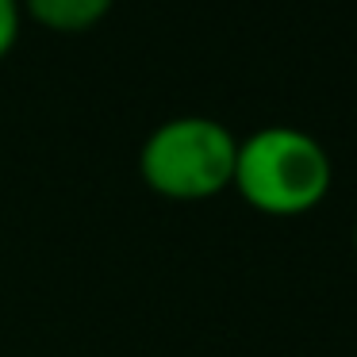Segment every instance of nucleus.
Here are the masks:
<instances>
[{
    "label": "nucleus",
    "instance_id": "f03ea898",
    "mask_svg": "<svg viewBox=\"0 0 357 357\" xmlns=\"http://www.w3.org/2000/svg\"><path fill=\"white\" fill-rule=\"evenodd\" d=\"M238 139L211 116H173L146 135L139 173L150 192L165 200H211L231 188Z\"/></svg>",
    "mask_w": 357,
    "mask_h": 357
},
{
    "label": "nucleus",
    "instance_id": "39448f33",
    "mask_svg": "<svg viewBox=\"0 0 357 357\" xmlns=\"http://www.w3.org/2000/svg\"><path fill=\"white\" fill-rule=\"evenodd\" d=\"M354 254H357V227H354Z\"/></svg>",
    "mask_w": 357,
    "mask_h": 357
},
{
    "label": "nucleus",
    "instance_id": "f257e3e1",
    "mask_svg": "<svg viewBox=\"0 0 357 357\" xmlns=\"http://www.w3.org/2000/svg\"><path fill=\"white\" fill-rule=\"evenodd\" d=\"M334 165L326 146L300 127H261L238 139L231 188L273 219L307 215L326 200Z\"/></svg>",
    "mask_w": 357,
    "mask_h": 357
},
{
    "label": "nucleus",
    "instance_id": "20e7f679",
    "mask_svg": "<svg viewBox=\"0 0 357 357\" xmlns=\"http://www.w3.org/2000/svg\"><path fill=\"white\" fill-rule=\"evenodd\" d=\"M20 27H24V4L20 0H0V62L12 54Z\"/></svg>",
    "mask_w": 357,
    "mask_h": 357
},
{
    "label": "nucleus",
    "instance_id": "7ed1b4c3",
    "mask_svg": "<svg viewBox=\"0 0 357 357\" xmlns=\"http://www.w3.org/2000/svg\"><path fill=\"white\" fill-rule=\"evenodd\" d=\"M20 4H24V16L58 35L93 31L116 8V0H20Z\"/></svg>",
    "mask_w": 357,
    "mask_h": 357
}]
</instances>
